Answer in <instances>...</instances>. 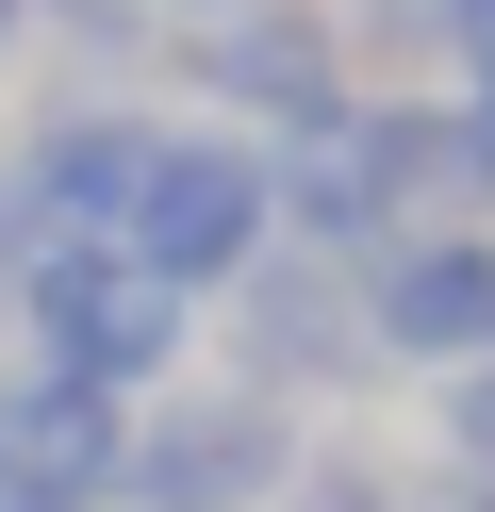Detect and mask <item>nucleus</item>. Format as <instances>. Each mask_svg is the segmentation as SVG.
Segmentation results:
<instances>
[{
	"mask_svg": "<svg viewBox=\"0 0 495 512\" xmlns=\"http://www.w3.org/2000/svg\"><path fill=\"white\" fill-rule=\"evenodd\" d=\"M132 265L149 281H182L198 314L231 298V281L264 265V248H281V149L264 133H231V116H165L149 133V182H132Z\"/></svg>",
	"mask_w": 495,
	"mask_h": 512,
	"instance_id": "f257e3e1",
	"label": "nucleus"
},
{
	"mask_svg": "<svg viewBox=\"0 0 495 512\" xmlns=\"http://www.w3.org/2000/svg\"><path fill=\"white\" fill-rule=\"evenodd\" d=\"M297 463H314L297 397H264V380H165V397H132L116 512H281Z\"/></svg>",
	"mask_w": 495,
	"mask_h": 512,
	"instance_id": "f03ea898",
	"label": "nucleus"
},
{
	"mask_svg": "<svg viewBox=\"0 0 495 512\" xmlns=\"http://www.w3.org/2000/svg\"><path fill=\"white\" fill-rule=\"evenodd\" d=\"M17 347H33V364L116 380V397H165V380L198 364V298H182V281H149L132 248H33V281H17Z\"/></svg>",
	"mask_w": 495,
	"mask_h": 512,
	"instance_id": "7ed1b4c3",
	"label": "nucleus"
},
{
	"mask_svg": "<svg viewBox=\"0 0 495 512\" xmlns=\"http://www.w3.org/2000/svg\"><path fill=\"white\" fill-rule=\"evenodd\" d=\"M182 67H198V100H231V133H264V149L330 133V116L363 100L347 17H330V0H231V17H198V34H182Z\"/></svg>",
	"mask_w": 495,
	"mask_h": 512,
	"instance_id": "20e7f679",
	"label": "nucleus"
},
{
	"mask_svg": "<svg viewBox=\"0 0 495 512\" xmlns=\"http://www.w3.org/2000/svg\"><path fill=\"white\" fill-rule=\"evenodd\" d=\"M215 331H231V380H264V397H347V380H380V347H363V265H330V248H264V265L215 298Z\"/></svg>",
	"mask_w": 495,
	"mask_h": 512,
	"instance_id": "39448f33",
	"label": "nucleus"
},
{
	"mask_svg": "<svg viewBox=\"0 0 495 512\" xmlns=\"http://www.w3.org/2000/svg\"><path fill=\"white\" fill-rule=\"evenodd\" d=\"M363 347H380V380H462V364H495V215L396 232L380 265H363Z\"/></svg>",
	"mask_w": 495,
	"mask_h": 512,
	"instance_id": "423d86ee",
	"label": "nucleus"
},
{
	"mask_svg": "<svg viewBox=\"0 0 495 512\" xmlns=\"http://www.w3.org/2000/svg\"><path fill=\"white\" fill-rule=\"evenodd\" d=\"M116 463H132V397L116 380H83V364H0V496H50V512H99L116 496Z\"/></svg>",
	"mask_w": 495,
	"mask_h": 512,
	"instance_id": "0eeeda50",
	"label": "nucleus"
},
{
	"mask_svg": "<svg viewBox=\"0 0 495 512\" xmlns=\"http://www.w3.org/2000/svg\"><path fill=\"white\" fill-rule=\"evenodd\" d=\"M149 133L165 116H132V100H66V116H33L17 133V215H33V248H116L132 232V182H149Z\"/></svg>",
	"mask_w": 495,
	"mask_h": 512,
	"instance_id": "6e6552de",
	"label": "nucleus"
},
{
	"mask_svg": "<svg viewBox=\"0 0 495 512\" xmlns=\"http://www.w3.org/2000/svg\"><path fill=\"white\" fill-rule=\"evenodd\" d=\"M281 512H413V479H396V463H363V446H314Z\"/></svg>",
	"mask_w": 495,
	"mask_h": 512,
	"instance_id": "1a4fd4ad",
	"label": "nucleus"
},
{
	"mask_svg": "<svg viewBox=\"0 0 495 512\" xmlns=\"http://www.w3.org/2000/svg\"><path fill=\"white\" fill-rule=\"evenodd\" d=\"M429 446H446V479H495V364L429 380Z\"/></svg>",
	"mask_w": 495,
	"mask_h": 512,
	"instance_id": "9d476101",
	"label": "nucleus"
},
{
	"mask_svg": "<svg viewBox=\"0 0 495 512\" xmlns=\"http://www.w3.org/2000/svg\"><path fill=\"white\" fill-rule=\"evenodd\" d=\"M413 34H429L446 83H495V0H413Z\"/></svg>",
	"mask_w": 495,
	"mask_h": 512,
	"instance_id": "9b49d317",
	"label": "nucleus"
},
{
	"mask_svg": "<svg viewBox=\"0 0 495 512\" xmlns=\"http://www.w3.org/2000/svg\"><path fill=\"white\" fill-rule=\"evenodd\" d=\"M17 281H33V215H17V182H0V314H17Z\"/></svg>",
	"mask_w": 495,
	"mask_h": 512,
	"instance_id": "f8f14e48",
	"label": "nucleus"
},
{
	"mask_svg": "<svg viewBox=\"0 0 495 512\" xmlns=\"http://www.w3.org/2000/svg\"><path fill=\"white\" fill-rule=\"evenodd\" d=\"M33 17H66V34H132L149 0H33Z\"/></svg>",
	"mask_w": 495,
	"mask_h": 512,
	"instance_id": "ddd939ff",
	"label": "nucleus"
},
{
	"mask_svg": "<svg viewBox=\"0 0 495 512\" xmlns=\"http://www.w3.org/2000/svg\"><path fill=\"white\" fill-rule=\"evenodd\" d=\"M462 133H479V199H495V83H462Z\"/></svg>",
	"mask_w": 495,
	"mask_h": 512,
	"instance_id": "4468645a",
	"label": "nucleus"
},
{
	"mask_svg": "<svg viewBox=\"0 0 495 512\" xmlns=\"http://www.w3.org/2000/svg\"><path fill=\"white\" fill-rule=\"evenodd\" d=\"M413 512H495V479H446V496H429V479H413Z\"/></svg>",
	"mask_w": 495,
	"mask_h": 512,
	"instance_id": "2eb2a0df",
	"label": "nucleus"
},
{
	"mask_svg": "<svg viewBox=\"0 0 495 512\" xmlns=\"http://www.w3.org/2000/svg\"><path fill=\"white\" fill-rule=\"evenodd\" d=\"M17 34H33V0H0V50H17Z\"/></svg>",
	"mask_w": 495,
	"mask_h": 512,
	"instance_id": "dca6fc26",
	"label": "nucleus"
},
{
	"mask_svg": "<svg viewBox=\"0 0 495 512\" xmlns=\"http://www.w3.org/2000/svg\"><path fill=\"white\" fill-rule=\"evenodd\" d=\"M182 17H231V0H182Z\"/></svg>",
	"mask_w": 495,
	"mask_h": 512,
	"instance_id": "f3484780",
	"label": "nucleus"
},
{
	"mask_svg": "<svg viewBox=\"0 0 495 512\" xmlns=\"http://www.w3.org/2000/svg\"><path fill=\"white\" fill-rule=\"evenodd\" d=\"M0 512H50V496H0Z\"/></svg>",
	"mask_w": 495,
	"mask_h": 512,
	"instance_id": "a211bd4d",
	"label": "nucleus"
}]
</instances>
